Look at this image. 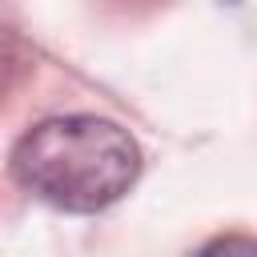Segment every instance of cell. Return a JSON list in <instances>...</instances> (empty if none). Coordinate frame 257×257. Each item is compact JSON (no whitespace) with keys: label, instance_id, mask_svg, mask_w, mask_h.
I'll return each mask as SVG.
<instances>
[{"label":"cell","instance_id":"1","mask_svg":"<svg viewBox=\"0 0 257 257\" xmlns=\"http://www.w3.org/2000/svg\"><path fill=\"white\" fill-rule=\"evenodd\" d=\"M12 177L64 213H100L141 177V149L116 120L48 116L16 141Z\"/></svg>","mask_w":257,"mask_h":257},{"label":"cell","instance_id":"2","mask_svg":"<svg viewBox=\"0 0 257 257\" xmlns=\"http://www.w3.org/2000/svg\"><path fill=\"white\" fill-rule=\"evenodd\" d=\"M197 257H257V241L253 237H217Z\"/></svg>","mask_w":257,"mask_h":257}]
</instances>
